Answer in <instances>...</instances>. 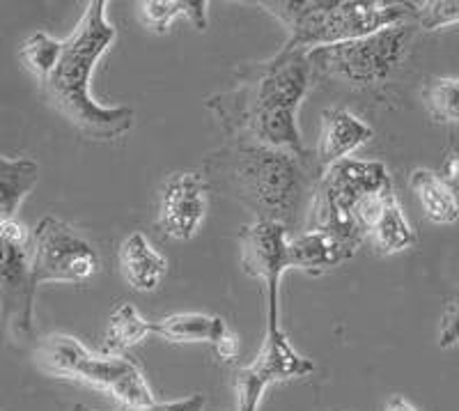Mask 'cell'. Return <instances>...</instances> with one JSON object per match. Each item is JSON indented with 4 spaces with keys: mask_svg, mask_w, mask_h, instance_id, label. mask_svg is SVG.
Here are the masks:
<instances>
[{
    "mask_svg": "<svg viewBox=\"0 0 459 411\" xmlns=\"http://www.w3.org/2000/svg\"><path fill=\"white\" fill-rule=\"evenodd\" d=\"M120 271L136 292H154L168 271L166 258L143 232H131L120 246Z\"/></svg>",
    "mask_w": 459,
    "mask_h": 411,
    "instance_id": "9a60e30c",
    "label": "cell"
},
{
    "mask_svg": "<svg viewBox=\"0 0 459 411\" xmlns=\"http://www.w3.org/2000/svg\"><path fill=\"white\" fill-rule=\"evenodd\" d=\"M413 28V23H400L351 42L315 48L308 60L317 76L333 78L351 88L384 83L407 56Z\"/></svg>",
    "mask_w": 459,
    "mask_h": 411,
    "instance_id": "52a82bcc",
    "label": "cell"
},
{
    "mask_svg": "<svg viewBox=\"0 0 459 411\" xmlns=\"http://www.w3.org/2000/svg\"><path fill=\"white\" fill-rule=\"evenodd\" d=\"M207 196L209 182L203 172L172 175L159 200L157 228L170 240H194L207 214Z\"/></svg>",
    "mask_w": 459,
    "mask_h": 411,
    "instance_id": "7c38bea8",
    "label": "cell"
},
{
    "mask_svg": "<svg viewBox=\"0 0 459 411\" xmlns=\"http://www.w3.org/2000/svg\"><path fill=\"white\" fill-rule=\"evenodd\" d=\"M0 244H3V281L0 303L3 319L16 343H30L35 338V294L32 281V232L16 219L0 221Z\"/></svg>",
    "mask_w": 459,
    "mask_h": 411,
    "instance_id": "ba28073f",
    "label": "cell"
},
{
    "mask_svg": "<svg viewBox=\"0 0 459 411\" xmlns=\"http://www.w3.org/2000/svg\"><path fill=\"white\" fill-rule=\"evenodd\" d=\"M260 7L287 28L282 48L303 53L351 42L416 19V3L393 0H262Z\"/></svg>",
    "mask_w": 459,
    "mask_h": 411,
    "instance_id": "277c9868",
    "label": "cell"
},
{
    "mask_svg": "<svg viewBox=\"0 0 459 411\" xmlns=\"http://www.w3.org/2000/svg\"><path fill=\"white\" fill-rule=\"evenodd\" d=\"M423 104L438 125H459V78H432L423 90Z\"/></svg>",
    "mask_w": 459,
    "mask_h": 411,
    "instance_id": "7402d4cb",
    "label": "cell"
},
{
    "mask_svg": "<svg viewBox=\"0 0 459 411\" xmlns=\"http://www.w3.org/2000/svg\"><path fill=\"white\" fill-rule=\"evenodd\" d=\"M308 53L281 48L273 57L239 69L232 88L212 94L204 106L232 141H255L273 150L308 154L297 110L313 85Z\"/></svg>",
    "mask_w": 459,
    "mask_h": 411,
    "instance_id": "6da1fadb",
    "label": "cell"
},
{
    "mask_svg": "<svg viewBox=\"0 0 459 411\" xmlns=\"http://www.w3.org/2000/svg\"><path fill=\"white\" fill-rule=\"evenodd\" d=\"M100 253L74 230L56 216H44L32 230V281L35 287L44 283H72L85 285L100 274Z\"/></svg>",
    "mask_w": 459,
    "mask_h": 411,
    "instance_id": "9c48e42d",
    "label": "cell"
},
{
    "mask_svg": "<svg viewBox=\"0 0 459 411\" xmlns=\"http://www.w3.org/2000/svg\"><path fill=\"white\" fill-rule=\"evenodd\" d=\"M209 188H219L257 221H278L287 228L313 203L322 171L313 154L273 150L255 141H230L204 159Z\"/></svg>",
    "mask_w": 459,
    "mask_h": 411,
    "instance_id": "7a4b0ae2",
    "label": "cell"
},
{
    "mask_svg": "<svg viewBox=\"0 0 459 411\" xmlns=\"http://www.w3.org/2000/svg\"><path fill=\"white\" fill-rule=\"evenodd\" d=\"M106 0L85 5L79 26L63 42L56 67L39 83L48 104L90 141H115L134 127L129 106H101L90 92L94 67L117 37L106 19Z\"/></svg>",
    "mask_w": 459,
    "mask_h": 411,
    "instance_id": "3957f363",
    "label": "cell"
},
{
    "mask_svg": "<svg viewBox=\"0 0 459 411\" xmlns=\"http://www.w3.org/2000/svg\"><path fill=\"white\" fill-rule=\"evenodd\" d=\"M372 136H375L372 127L360 120L359 115L344 109L324 110L317 150H315V162L322 175L335 163L350 159V154L372 141Z\"/></svg>",
    "mask_w": 459,
    "mask_h": 411,
    "instance_id": "4fadbf2b",
    "label": "cell"
},
{
    "mask_svg": "<svg viewBox=\"0 0 459 411\" xmlns=\"http://www.w3.org/2000/svg\"><path fill=\"white\" fill-rule=\"evenodd\" d=\"M203 409H204V398L191 396V398H184V400L154 402L152 407H143V409H126V411H203Z\"/></svg>",
    "mask_w": 459,
    "mask_h": 411,
    "instance_id": "d4e9b609",
    "label": "cell"
},
{
    "mask_svg": "<svg viewBox=\"0 0 459 411\" xmlns=\"http://www.w3.org/2000/svg\"><path fill=\"white\" fill-rule=\"evenodd\" d=\"M278 221H253L239 232V265L244 274L260 278L266 287V302L278 303L281 278L290 269V234Z\"/></svg>",
    "mask_w": 459,
    "mask_h": 411,
    "instance_id": "8fae6325",
    "label": "cell"
},
{
    "mask_svg": "<svg viewBox=\"0 0 459 411\" xmlns=\"http://www.w3.org/2000/svg\"><path fill=\"white\" fill-rule=\"evenodd\" d=\"M60 51H63V42L48 37L47 32H35L22 44L19 57H22L23 67L30 72L37 83H42L44 78L51 74V69L56 67Z\"/></svg>",
    "mask_w": 459,
    "mask_h": 411,
    "instance_id": "603a6c76",
    "label": "cell"
},
{
    "mask_svg": "<svg viewBox=\"0 0 459 411\" xmlns=\"http://www.w3.org/2000/svg\"><path fill=\"white\" fill-rule=\"evenodd\" d=\"M225 319L204 312H175L154 322V336L168 343H209L216 345L228 331Z\"/></svg>",
    "mask_w": 459,
    "mask_h": 411,
    "instance_id": "ac0fdd59",
    "label": "cell"
},
{
    "mask_svg": "<svg viewBox=\"0 0 459 411\" xmlns=\"http://www.w3.org/2000/svg\"><path fill=\"white\" fill-rule=\"evenodd\" d=\"M379 256H395L402 250L411 249L416 244V230L407 221L400 207L395 191L388 193L384 200L379 216L375 219L372 228L368 230V240Z\"/></svg>",
    "mask_w": 459,
    "mask_h": 411,
    "instance_id": "e0dca14e",
    "label": "cell"
},
{
    "mask_svg": "<svg viewBox=\"0 0 459 411\" xmlns=\"http://www.w3.org/2000/svg\"><path fill=\"white\" fill-rule=\"evenodd\" d=\"M72 411H90V409H88V407H83V405H74Z\"/></svg>",
    "mask_w": 459,
    "mask_h": 411,
    "instance_id": "f1b7e54d",
    "label": "cell"
},
{
    "mask_svg": "<svg viewBox=\"0 0 459 411\" xmlns=\"http://www.w3.org/2000/svg\"><path fill=\"white\" fill-rule=\"evenodd\" d=\"M313 370V361L303 356L292 345L290 336L282 331L281 306L266 303V334L260 354L251 365H246L237 372V411H257L264 390L273 381L299 380V377L310 375Z\"/></svg>",
    "mask_w": 459,
    "mask_h": 411,
    "instance_id": "30bf717a",
    "label": "cell"
},
{
    "mask_svg": "<svg viewBox=\"0 0 459 411\" xmlns=\"http://www.w3.org/2000/svg\"><path fill=\"white\" fill-rule=\"evenodd\" d=\"M459 23V0H425L416 3L413 26L420 31H438V28Z\"/></svg>",
    "mask_w": 459,
    "mask_h": 411,
    "instance_id": "cb8c5ba5",
    "label": "cell"
},
{
    "mask_svg": "<svg viewBox=\"0 0 459 411\" xmlns=\"http://www.w3.org/2000/svg\"><path fill=\"white\" fill-rule=\"evenodd\" d=\"M207 0H145L138 3V19L145 28L154 32H166L172 19L184 16L195 31H207L209 23Z\"/></svg>",
    "mask_w": 459,
    "mask_h": 411,
    "instance_id": "44dd1931",
    "label": "cell"
},
{
    "mask_svg": "<svg viewBox=\"0 0 459 411\" xmlns=\"http://www.w3.org/2000/svg\"><path fill=\"white\" fill-rule=\"evenodd\" d=\"M39 182V166L32 159H0V221L14 219L28 193Z\"/></svg>",
    "mask_w": 459,
    "mask_h": 411,
    "instance_id": "d6986e66",
    "label": "cell"
},
{
    "mask_svg": "<svg viewBox=\"0 0 459 411\" xmlns=\"http://www.w3.org/2000/svg\"><path fill=\"white\" fill-rule=\"evenodd\" d=\"M384 411H420L416 405H413L411 400H407V398L402 396H393L391 400H388L386 409Z\"/></svg>",
    "mask_w": 459,
    "mask_h": 411,
    "instance_id": "83f0119b",
    "label": "cell"
},
{
    "mask_svg": "<svg viewBox=\"0 0 459 411\" xmlns=\"http://www.w3.org/2000/svg\"><path fill=\"white\" fill-rule=\"evenodd\" d=\"M239 349H241L239 336H237L232 328H228V331L221 336L219 343L214 345L216 356H219V359H223V361H235L237 354H239Z\"/></svg>",
    "mask_w": 459,
    "mask_h": 411,
    "instance_id": "484cf974",
    "label": "cell"
},
{
    "mask_svg": "<svg viewBox=\"0 0 459 411\" xmlns=\"http://www.w3.org/2000/svg\"><path fill=\"white\" fill-rule=\"evenodd\" d=\"M393 188L386 163L366 159H344L319 178L310 203L313 228L331 230L342 240L359 246L366 241L356 223V207L375 193Z\"/></svg>",
    "mask_w": 459,
    "mask_h": 411,
    "instance_id": "8992f818",
    "label": "cell"
},
{
    "mask_svg": "<svg viewBox=\"0 0 459 411\" xmlns=\"http://www.w3.org/2000/svg\"><path fill=\"white\" fill-rule=\"evenodd\" d=\"M147 336H154V322L143 318L134 303L120 302L108 318L104 352L106 354H125L126 349L141 345Z\"/></svg>",
    "mask_w": 459,
    "mask_h": 411,
    "instance_id": "ffe728a7",
    "label": "cell"
},
{
    "mask_svg": "<svg viewBox=\"0 0 459 411\" xmlns=\"http://www.w3.org/2000/svg\"><path fill=\"white\" fill-rule=\"evenodd\" d=\"M441 178L446 179V182L450 184V187H459V154L457 152H453V154L446 156L444 166H441V172H438Z\"/></svg>",
    "mask_w": 459,
    "mask_h": 411,
    "instance_id": "4316f807",
    "label": "cell"
},
{
    "mask_svg": "<svg viewBox=\"0 0 459 411\" xmlns=\"http://www.w3.org/2000/svg\"><path fill=\"white\" fill-rule=\"evenodd\" d=\"M35 359L47 375L104 390L126 409H143L157 402L136 361L125 354H92L74 336H47L37 345Z\"/></svg>",
    "mask_w": 459,
    "mask_h": 411,
    "instance_id": "5b68a950",
    "label": "cell"
},
{
    "mask_svg": "<svg viewBox=\"0 0 459 411\" xmlns=\"http://www.w3.org/2000/svg\"><path fill=\"white\" fill-rule=\"evenodd\" d=\"M359 246L342 240L340 234L313 228L290 237V269L306 271L308 276H322L333 267L351 260Z\"/></svg>",
    "mask_w": 459,
    "mask_h": 411,
    "instance_id": "5bb4252c",
    "label": "cell"
},
{
    "mask_svg": "<svg viewBox=\"0 0 459 411\" xmlns=\"http://www.w3.org/2000/svg\"><path fill=\"white\" fill-rule=\"evenodd\" d=\"M413 196L423 207L425 216L437 225H453L459 221V198L455 188L438 172L416 168L409 178Z\"/></svg>",
    "mask_w": 459,
    "mask_h": 411,
    "instance_id": "2e32d148",
    "label": "cell"
}]
</instances>
